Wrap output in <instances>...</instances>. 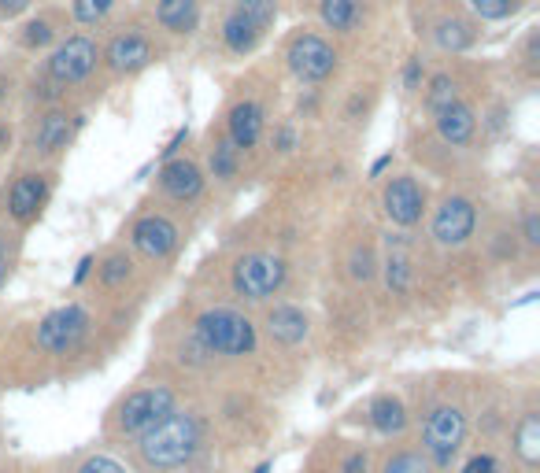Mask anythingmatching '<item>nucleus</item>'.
Listing matches in <instances>:
<instances>
[{"mask_svg": "<svg viewBox=\"0 0 540 473\" xmlns=\"http://www.w3.org/2000/svg\"><path fill=\"white\" fill-rule=\"evenodd\" d=\"M204 448H208V429L200 422V414L182 411V407H174L167 418H160L152 429H145L134 444L137 462H141L148 473L185 470V466L197 462V455Z\"/></svg>", "mask_w": 540, "mask_h": 473, "instance_id": "obj_1", "label": "nucleus"}, {"mask_svg": "<svg viewBox=\"0 0 540 473\" xmlns=\"http://www.w3.org/2000/svg\"><path fill=\"white\" fill-rule=\"evenodd\" d=\"M193 337L204 344L211 359H245L256 355L259 348V329L256 322L237 311V307H208L200 311L193 322Z\"/></svg>", "mask_w": 540, "mask_h": 473, "instance_id": "obj_2", "label": "nucleus"}, {"mask_svg": "<svg viewBox=\"0 0 540 473\" xmlns=\"http://www.w3.org/2000/svg\"><path fill=\"white\" fill-rule=\"evenodd\" d=\"M467 414L459 403H437L426 411L422 422V455L430 459L433 470H452L459 462V451L467 444Z\"/></svg>", "mask_w": 540, "mask_h": 473, "instance_id": "obj_3", "label": "nucleus"}, {"mask_svg": "<svg viewBox=\"0 0 540 473\" xmlns=\"http://www.w3.org/2000/svg\"><path fill=\"white\" fill-rule=\"evenodd\" d=\"M174 407H178V392L171 385H163V381L141 385V389L126 392L123 400H119V407L111 411V429L126 440H137L145 429H152L160 418H167Z\"/></svg>", "mask_w": 540, "mask_h": 473, "instance_id": "obj_4", "label": "nucleus"}, {"mask_svg": "<svg viewBox=\"0 0 540 473\" xmlns=\"http://www.w3.org/2000/svg\"><path fill=\"white\" fill-rule=\"evenodd\" d=\"M289 281V267L282 255L274 252H245L230 270V285L248 304H267Z\"/></svg>", "mask_w": 540, "mask_h": 473, "instance_id": "obj_5", "label": "nucleus"}, {"mask_svg": "<svg viewBox=\"0 0 540 473\" xmlns=\"http://www.w3.org/2000/svg\"><path fill=\"white\" fill-rule=\"evenodd\" d=\"M89 326H93V318L82 304H63L56 311L37 322L34 329V344L41 348L45 355H71L82 348V340L89 337Z\"/></svg>", "mask_w": 540, "mask_h": 473, "instance_id": "obj_6", "label": "nucleus"}, {"mask_svg": "<svg viewBox=\"0 0 540 473\" xmlns=\"http://www.w3.org/2000/svg\"><path fill=\"white\" fill-rule=\"evenodd\" d=\"M97 63H100L97 41L86 34H71V37H63L60 45L49 52V60H45V78H49L52 85H60V89H67V85H82L89 74L97 71Z\"/></svg>", "mask_w": 540, "mask_h": 473, "instance_id": "obj_7", "label": "nucleus"}, {"mask_svg": "<svg viewBox=\"0 0 540 473\" xmlns=\"http://www.w3.org/2000/svg\"><path fill=\"white\" fill-rule=\"evenodd\" d=\"M474 230H478V204L463 193L444 196L441 204H437V211H433V219H430L433 244H437V248H448V252L470 244Z\"/></svg>", "mask_w": 540, "mask_h": 473, "instance_id": "obj_8", "label": "nucleus"}, {"mask_svg": "<svg viewBox=\"0 0 540 473\" xmlns=\"http://www.w3.org/2000/svg\"><path fill=\"white\" fill-rule=\"evenodd\" d=\"M182 244V230L163 211H145L130 222V248L145 255L148 263H167Z\"/></svg>", "mask_w": 540, "mask_h": 473, "instance_id": "obj_9", "label": "nucleus"}, {"mask_svg": "<svg viewBox=\"0 0 540 473\" xmlns=\"http://www.w3.org/2000/svg\"><path fill=\"white\" fill-rule=\"evenodd\" d=\"M285 60H289V71L307 85L326 82V78H333V71H337V52H333V45L326 37L311 34V30H304V34H296L293 41H289Z\"/></svg>", "mask_w": 540, "mask_h": 473, "instance_id": "obj_10", "label": "nucleus"}, {"mask_svg": "<svg viewBox=\"0 0 540 473\" xmlns=\"http://www.w3.org/2000/svg\"><path fill=\"white\" fill-rule=\"evenodd\" d=\"M381 207H385V219L393 222V226L411 230L426 215V189L418 185L415 174H396L381 189Z\"/></svg>", "mask_w": 540, "mask_h": 473, "instance_id": "obj_11", "label": "nucleus"}, {"mask_svg": "<svg viewBox=\"0 0 540 473\" xmlns=\"http://www.w3.org/2000/svg\"><path fill=\"white\" fill-rule=\"evenodd\" d=\"M156 56H160V49H156L152 37H145L141 30H123V34H115L108 45H104V52H100V60L108 63V71L119 74V78L152 67Z\"/></svg>", "mask_w": 540, "mask_h": 473, "instance_id": "obj_12", "label": "nucleus"}, {"mask_svg": "<svg viewBox=\"0 0 540 473\" xmlns=\"http://www.w3.org/2000/svg\"><path fill=\"white\" fill-rule=\"evenodd\" d=\"M156 182H160V193L167 196V200H174V204H197L200 196H204L208 178H204L197 159L171 156V159H163Z\"/></svg>", "mask_w": 540, "mask_h": 473, "instance_id": "obj_13", "label": "nucleus"}, {"mask_svg": "<svg viewBox=\"0 0 540 473\" xmlns=\"http://www.w3.org/2000/svg\"><path fill=\"white\" fill-rule=\"evenodd\" d=\"M78 130H82V115H74V111L67 108H49V111H41V119H37L30 148H34L37 156L52 159L71 148Z\"/></svg>", "mask_w": 540, "mask_h": 473, "instance_id": "obj_14", "label": "nucleus"}, {"mask_svg": "<svg viewBox=\"0 0 540 473\" xmlns=\"http://www.w3.org/2000/svg\"><path fill=\"white\" fill-rule=\"evenodd\" d=\"M49 189H52V182L45 170H26V174H19V178L8 185V193H4L8 215H12L19 226L34 222L37 215H41L45 200H49Z\"/></svg>", "mask_w": 540, "mask_h": 473, "instance_id": "obj_15", "label": "nucleus"}, {"mask_svg": "<svg viewBox=\"0 0 540 473\" xmlns=\"http://www.w3.org/2000/svg\"><path fill=\"white\" fill-rule=\"evenodd\" d=\"M263 329H267V337L274 340V344L296 348V344H304L307 333H311V318H307L304 307L274 304L267 307V315H263Z\"/></svg>", "mask_w": 540, "mask_h": 473, "instance_id": "obj_16", "label": "nucleus"}, {"mask_svg": "<svg viewBox=\"0 0 540 473\" xmlns=\"http://www.w3.org/2000/svg\"><path fill=\"white\" fill-rule=\"evenodd\" d=\"M433 126H437V137L448 148H467L478 134V111L470 108L467 100H455V104L433 115Z\"/></svg>", "mask_w": 540, "mask_h": 473, "instance_id": "obj_17", "label": "nucleus"}, {"mask_svg": "<svg viewBox=\"0 0 540 473\" xmlns=\"http://www.w3.org/2000/svg\"><path fill=\"white\" fill-rule=\"evenodd\" d=\"M263 108H259L256 100H237L230 115H226V137H230V145L237 152H252V148L263 141Z\"/></svg>", "mask_w": 540, "mask_h": 473, "instance_id": "obj_18", "label": "nucleus"}, {"mask_svg": "<svg viewBox=\"0 0 540 473\" xmlns=\"http://www.w3.org/2000/svg\"><path fill=\"white\" fill-rule=\"evenodd\" d=\"M367 422L374 425V433H381V437H404L411 414H407L400 396H393V392H378L367 407Z\"/></svg>", "mask_w": 540, "mask_h": 473, "instance_id": "obj_19", "label": "nucleus"}, {"mask_svg": "<svg viewBox=\"0 0 540 473\" xmlns=\"http://www.w3.org/2000/svg\"><path fill=\"white\" fill-rule=\"evenodd\" d=\"M156 23L167 34L189 37L200 30V0H156Z\"/></svg>", "mask_w": 540, "mask_h": 473, "instance_id": "obj_20", "label": "nucleus"}, {"mask_svg": "<svg viewBox=\"0 0 540 473\" xmlns=\"http://www.w3.org/2000/svg\"><path fill=\"white\" fill-rule=\"evenodd\" d=\"M511 451H515V459L522 462L526 470H537L540 466V414L537 411H526L518 418L515 437H511Z\"/></svg>", "mask_w": 540, "mask_h": 473, "instance_id": "obj_21", "label": "nucleus"}, {"mask_svg": "<svg viewBox=\"0 0 540 473\" xmlns=\"http://www.w3.org/2000/svg\"><path fill=\"white\" fill-rule=\"evenodd\" d=\"M259 41H263V34H259L252 23H245L237 12H230L226 19H222V45L234 52V56H248V52H256Z\"/></svg>", "mask_w": 540, "mask_h": 473, "instance_id": "obj_22", "label": "nucleus"}, {"mask_svg": "<svg viewBox=\"0 0 540 473\" xmlns=\"http://www.w3.org/2000/svg\"><path fill=\"white\" fill-rule=\"evenodd\" d=\"M433 41H437V49L444 52H467L474 41H478V30L467 23V19H455V15H448V19H441L437 23V30H433Z\"/></svg>", "mask_w": 540, "mask_h": 473, "instance_id": "obj_23", "label": "nucleus"}, {"mask_svg": "<svg viewBox=\"0 0 540 473\" xmlns=\"http://www.w3.org/2000/svg\"><path fill=\"white\" fill-rule=\"evenodd\" d=\"M319 15L333 34H352L363 19V8L359 0H319Z\"/></svg>", "mask_w": 540, "mask_h": 473, "instance_id": "obj_24", "label": "nucleus"}, {"mask_svg": "<svg viewBox=\"0 0 540 473\" xmlns=\"http://www.w3.org/2000/svg\"><path fill=\"white\" fill-rule=\"evenodd\" d=\"M208 167L215 182H234L241 174V152L230 145V137H215L208 148Z\"/></svg>", "mask_w": 540, "mask_h": 473, "instance_id": "obj_25", "label": "nucleus"}, {"mask_svg": "<svg viewBox=\"0 0 540 473\" xmlns=\"http://www.w3.org/2000/svg\"><path fill=\"white\" fill-rule=\"evenodd\" d=\"M381 274H385V289L393 292V296H407V292H411V278H415L411 255L389 248V259L381 263Z\"/></svg>", "mask_w": 540, "mask_h": 473, "instance_id": "obj_26", "label": "nucleus"}, {"mask_svg": "<svg viewBox=\"0 0 540 473\" xmlns=\"http://www.w3.org/2000/svg\"><path fill=\"white\" fill-rule=\"evenodd\" d=\"M97 278H100V285H108V289H123L126 281L134 278V259L126 252H108L100 259Z\"/></svg>", "mask_w": 540, "mask_h": 473, "instance_id": "obj_27", "label": "nucleus"}, {"mask_svg": "<svg viewBox=\"0 0 540 473\" xmlns=\"http://www.w3.org/2000/svg\"><path fill=\"white\" fill-rule=\"evenodd\" d=\"M234 12L256 26L259 34H267L270 26L278 23V0H234Z\"/></svg>", "mask_w": 540, "mask_h": 473, "instance_id": "obj_28", "label": "nucleus"}, {"mask_svg": "<svg viewBox=\"0 0 540 473\" xmlns=\"http://www.w3.org/2000/svg\"><path fill=\"white\" fill-rule=\"evenodd\" d=\"M455 100H463L459 97V82H455L452 74H433L430 82H426V108L437 115L441 108H448V104H455Z\"/></svg>", "mask_w": 540, "mask_h": 473, "instance_id": "obj_29", "label": "nucleus"}, {"mask_svg": "<svg viewBox=\"0 0 540 473\" xmlns=\"http://www.w3.org/2000/svg\"><path fill=\"white\" fill-rule=\"evenodd\" d=\"M348 278L356 281V285H367V281L378 278V255L370 244H356L352 255H348Z\"/></svg>", "mask_w": 540, "mask_h": 473, "instance_id": "obj_30", "label": "nucleus"}, {"mask_svg": "<svg viewBox=\"0 0 540 473\" xmlns=\"http://www.w3.org/2000/svg\"><path fill=\"white\" fill-rule=\"evenodd\" d=\"M381 473H437L430 466V459L415 448H404V451H393L389 459L381 462Z\"/></svg>", "mask_w": 540, "mask_h": 473, "instance_id": "obj_31", "label": "nucleus"}, {"mask_svg": "<svg viewBox=\"0 0 540 473\" xmlns=\"http://www.w3.org/2000/svg\"><path fill=\"white\" fill-rule=\"evenodd\" d=\"M470 12L485 19V23H504L511 15L522 12V0H467Z\"/></svg>", "mask_w": 540, "mask_h": 473, "instance_id": "obj_32", "label": "nucleus"}, {"mask_svg": "<svg viewBox=\"0 0 540 473\" xmlns=\"http://www.w3.org/2000/svg\"><path fill=\"white\" fill-rule=\"evenodd\" d=\"M111 8H115V0H71L74 23H82V26L104 23V19L111 15Z\"/></svg>", "mask_w": 540, "mask_h": 473, "instance_id": "obj_33", "label": "nucleus"}, {"mask_svg": "<svg viewBox=\"0 0 540 473\" xmlns=\"http://www.w3.org/2000/svg\"><path fill=\"white\" fill-rule=\"evenodd\" d=\"M49 41H56V26H52V19H34V23H26V30H23L26 49H45Z\"/></svg>", "mask_w": 540, "mask_h": 473, "instance_id": "obj_34", "label": "nucleus"}, {"mask_svg": "<svg viewBox=\"0 0 540 473\" xmlns=\"http://www.w3.org/2000/svg\"><path fill=\"white\" fill-rule=\"evenodd\" d=\"M74 473H130L119 459H111V455H89L74 466Z\"/></svg>", "mask_w": 540, "mask_h": 473, "instance_id": "obj_35", "label": "nucleus"}, {"mask_svg": "<svg viewBox=\"0 0 540 473\" xmlns=\"http://www.w3.org/2000/svg\"><path fill=\"white\" fill-rule=\"evenodd\" d=\"M463 473H504V466H500V459L492 451H481V455H470Z\"/></svg>", "mask_w": 540, "mask_h": 473, "instance_id": "obj_36", "label": "nucleus"}, {"mask_svg": "<svg viewBox=\"0 0 540 473\" xmlns=\"http://www.w3.org/2000/svg\"><path fill=\"white\" fill-rule=\"evenodd\" d=\"M522 241L529 248H540V211L537 207H526V215H522Z\"/></svg>", "mask_w": 540, "mask_h": 473, "instance_id": "obj_37", "label": "nucleus"}, {"mask_svg": "<svg viewBox=\"0 0 540 473\" xmlns=\"http://www.w3.org/2000/svg\"><path fill=\"white\" fill-rule=\"evenodd\" d=\"M422 78H426V67H422V60H407L404 67V89H422Z\"/></svg>", "mask_w": 540, "mask_h": 473, "instance_id": "obj_38", "label": "nucleus"}, {"mask_svg": "<svg viewBox=\"0 0 540 473\" xmlns=\"http://www.w3.org/2000/svg\"><path fill=\"white\" fill-rule=\"evenodd\" d=\"M8 278H12V252H8V237L0 230V289L8 285Z\"/></svg>", "mask_w": 540, "mask_h": 473, "instance_id": "obj_39", "label": "nucleus"}, {"mask_svg": "<svg viewBox=\"0 0 540 473\" xmlns=\"http://www.w3.org/2000/svg\"><path fill=\"white\" fill-rule=\"evenodd\" d=\"M341 473H370V459H367V451H352V455L344 459Z\"/></svg>", "mask_w": 540, "mask_h": 473, "instance_id": "obj_40", "label": "nucleus"}, {"mask_svg": "<svg viewBox=\"0 0 540 473\" xmlns=\"http://www.w3.org/2000/svg\"><path fill=\"white\" fill-rule=\"evenodd\" d=\"M274 148H278V152H293V148H296V130L282 126V130L274 134Z\"/></svg>", "mask_w": 540, "mask_h": 473, "instance_id": "obj_41", "label": "nucleus"}, {"mask_svg": "<svg viewBox=\"0 0 540 473\" xmlns=\"http://www.w3.org/2000/svg\"><path fill=\"white\" fill-rule=\"evenodd\" d=\"M34 0H0V15H8V19H15V15H23L26 8H30Z\"/></svg>", "mask_w": 540, "mask_h": 473, "instance_id": "obj_42", "label": "nucleus"}, {"mask_svg": "<svg viewBox=\"0 0 540 473\" xmlns=\"http://www.w3.org/2000/svg\"><path fill=\"white\" fill-rule=\"evenodd\" d=\"M185 141H189V126H182V130H178V134L171 137V145L163 148V159H171V156H178V148L185 145Z\"/></svg>", "mask_w": 540, "mask_h": 473, "instance_id": "obj_43", "label": "nucleus"}, {"mask_svg": "<svg viewBox=\"0 0 540 473\" xmlns=\"http://www.w3.org/2000/svg\"><path fill=\"white\" fill-rule=\"evenodd\" d=\"M8 141H12V130H8V126H4V122H0V152H4V148H8Z\"/></svg>", "mask_w": 540, "mask_h": 473, "instance_id": "obj_44", "label": "nucleus"}, {"mask_svg": "<svg viewBox=\"0 0 540 473\" xmlns=\"http://www.w3.org/2000/svg\"><path fill=\"white\" fill-rule=\"evenodd\" d=\"M89 267H93V259H82V267H78V274H74V281H86Z\"/></svg>", "mask_w": 540, "mask_h": 473, "instance_id": "obj_45", "label": "nucleus"}, {"mask_svg": "<svg viewBox=\"0 0 540 473\" xmlns=\"http://www.w3.org/2000/svg\"><path fill=\"white\" fill-rule=\"evenodd\" d=\"M256 473H270V466H267V462H263V466H259V470Z\"/></svg>", "mask_w": 540, "mask_h": 473, "instance_id": "obj_46", "label": "nucleus"}]
</instances>
